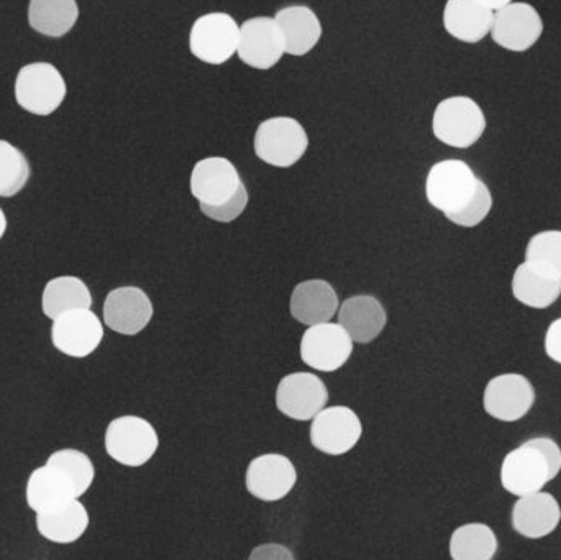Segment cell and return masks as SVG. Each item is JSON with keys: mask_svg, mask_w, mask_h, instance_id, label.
<instances>
[{"mask_svg": "<svg viewBox=\"0 0 561 560\" xmlns=\"http://www.w3.org/2000/svg\"><path fill=\"white\" fill-rule=\"evenodd\" d=\"M488 118L480 102L471 95L442 99L432 114V134L440 144L457 150L474 147L486 134Z\"/></svg>", "mask_w": 561, "mask_h": 560, "instance_id": "obj_1", "label": "cell"}, {"mask_svg": "<svg viewBox=\"0 0 561 560\" xmlns=\"http://www.w3.org/2000/svg\"><path fill=\"white\" fill-rule=\"evenodd\" d=\"M255 155L275 168H290L309 150V134L297 118L276 115L259 125L253 140Z\"/></svg>", "mask_w": 561, "mask_h": 560, "instance_id": "obj_2", "label": "cell"}, {"mask_svg": "<svg viewBox=\"0 0 561 560\" xmlns=\"http://www.w3.org/2000/svg\"><path fill=\"white\" fill-rule=\"evenodd\" d=\"M104 447L115 462L138 469L153 459L160 437L150 421L130 414L111 421L105 431Z\"/></svg>", "mask_w": 561, "mask_h": 560, "instance_id": "obj_3", "label": "cell"}, {"mask_svg": "<svg viewBox=\"0 0 561 560\" xmlns=\"http://www.w3.org/2000/svg\"><path fill=\"white\" fill-rule=\"evenodd\" d=\"M480 178L467 161L447 158L432 164L425 178V197L442 214L457 213L473 197Z\"/></svg>", "mask_w": 561, "mask_h": 560, "instance_id": "obj_4", "label": "cell"}, {"mask_svg": "<svg viewBox=\"0 0 561 560\" xmlns=\"http://www.w3.org/2000/svg\"><path fill=\"white\" fill-rule=\"evenodd\" d=\"M239 38V22L230 13H204L191 26L190 52L206 65H226L237 55Z\"/></svg>", "mask_w": 561, "mask_h": 560, "instance_id": "obj_5", "label": "cell"}, {"mask_svg": "<svg viewBox=\"0 0 561 560\" xmlns=\"http://www.w3.org/2000/svg\"><path fill=\"white\" fill-rule=\"evenodd\" d=\"M66 92L65 78L49 62H32L16 75L15 99L30 114L51 115L65 102Z\"/></svg>", "mask_w": 561, "mask_h": 560, "instance_id": "obj_6", "label": "cell"}, {"mask_svg": "<svg viewBox=\"0 0 561 560\" xmlns=\"http://www.w3.org/2000/svg\"><path fill=\"white\" fill-rule=\"evenodd\" d=\"M546 23L537 7L529 2H514L494 10L491 39L510 53H527L540 42Z\"/></svg>", "mask_w": 561, "mask_h": 560, "instance_id": "obj_7", "label": "cell"}, {"mask_svg": "<svg viewBox=\"0 0 561 560\" xmlns=\"http://www.w3.org/2000/svg\"><path fill=\"white\" fill-rule=\"evenodd\" d=\"M353 339L339 322L309 325L300 339V358L307 367L332 374L345 367L353 354Z\"/></svg>", "mask_w": 561, "mask_h": 560, "instance_id": "obj_8", "label": "cell"}, {"mask_svg": "<svg viewBox=\"0 0 561 560\" xmlns=\"http://www.w3.org/2000/svg\"><path fill=\"white\" fill-rule=\"evenodd\" d=\"M363 424L348 407H329L316 414L310 424V444L327 456H345L362 439Z\"/></svg>", "mask_w": 561, "mask_h": 560, "instance_id": "obj_9", "label": "cell"}, {"mask_svg": "<svg viewBox=\"0 0 561 560\" xmlns=\"http://www.w3.org/2000/svg\"><path fill=\"white\" fill-rule=\"evenodd\" d=\"M536 398V388L526 375L501 374L488 381L483 408L493 420L517 423L530 413Z\"/></svg>", "mask_w": 561, "mask_h": 560, "instance_id": "obj_10", "label": "cell"}, {"mask_svg": "<svg viewBox=\"0 0 561 560\" xmlns=\"http://www.w3.org/2000/svg\"><path fill=\"white\" fill-rule=\"evenodd\" d=\"M104 341V322L91 309H75L53 319L51 344L72 358H85Z\"/></svg>", "mask_w": 561, "mask_h": 560, "instance_id": "obj_11", "label": "cell"}, {"mask_svg": "<svg viewBox=\"0 0 561 560\" xmlns=\"http://www.w3.org/2000/svg\"><path fill=\"white\" fill-rule=\"evenodd\" d=\"M284 55L283 33L275 16H252L240 25L237 49L240 61L259 71H268L278 65Z\"/></svg>", "mask_w": 561, "mask_h": 560, "instance_id": "obj_12", "label": "cell"}, {"mask_svg": "<svg viewBox=\"0 0 561 560\" xmlns=\"http://www.w3.org/2000/svg\"><path fill=\"white\" fill-rule=\"evenodd\" d=\"M329 403V390L317 375L296 372L286 375L276 388V408L294 421H312Z\"/></svg>", "mask_w": 561, "mask_h": 560, "instance_id": "obj_13", "label": "cell"}, {"mask_svg": "<svg viewBox=\"0 0 561 560\" xmlns=\"http://www.w3.org/2000/svg\"><path fill=\"white\" fill-rule=\"evenodd\" d=\"M500 479L503 489L514 496L540 492L553 480L546 457L527 443L520 444L504 457Z\"/></svg>", "mask_w": 561, "mask_h": 560, "instance_id": "obj_14", "label": "cell"}, {"mask_svg": "<svg viewBox=\"0 0 561 560\" xmlns=\"http://www.w3.org/2000/svg\"><path fill=\"white\" fill-rule=\"evenodd\" d=\"M242 184L239 170L233 161L226 157L203 158L191 171V194L204 206H219L227 203Z\"/></svg>", "mask_w": 561, "mask_h": 560, "instance_id": "obj_15", "label": "cell"}, {"mask_svg": "<svg viewBox=\"0 0 561 560\" xmlns=\"http://www.w3.org/2000/svg\"><path fill=\"white\" fill-rule=\"evenodd\" d=\"M104 324L127 338L140 334L153 319V302L138 286L112 289L104 301Z\"/></svg>", "mask_w": 561, "mask_h": 560, "instance_id": "obj_16", "label": "cell"}, {"mask_svg": "<svg viewBox=\"0 0 561 560\" xmlns=\"http://www.w3.org/2000/svg\"><path fill=\"white\" fill-rule=\"evenodd\" d=\"M297 483V470L290 459L280 454L255 457L247 469L245 485L250 495L262 502L286 499Z\"/></svg>", "mask_w": 561, "mask_h": 560, "instance_id": "obj_17", "label": "cell"}, {"mask_svg": "<svg viewBox=\"0 0 561 560\" xmlns=\"http://www.w3.org/2000/svg\"><path fill=\"white\" fill-rule=\"evenodd\" d=\"M561 506L552 493L534 492L517 496L511 513V525L517 535L527 539H543L559 528Z\"/></svg>", "mask_w": 561, "mask_h": 560, "instance_id": "obj_18", "label": "cell"}, {"mask_svg": "<svg viewBox=\"0 0 561 560\" xmlns=\"http://www.w3.org/2000/svg\"><path fill=\"white\" fill-rule=\"evenodd\" d=\"M494 10L480 0H447L442 13L445 32L467 45H478L490 36Z\"/></svg>", "mask_w": 561, "mask_h": 560, "instance_id": "obj_19", "label": "cell"}, {"mask_svg": "<svg viewBox=\"0 0 561 560\" xmlns=\"http://www.w3.org/2000/svg\"><path fill=\"white\" fill-rule=\"evenodd\" d=\"M339 308V295L325 279L300 282L290 295V316L306 328L332 321Z\"/></svg>", "mask_w": 561, "mask_h": 560, "instance_id": "obj_20", "label": "cell"}, {"mask_svg": "<svg viewBox=\"0 0 561 560\" xmlns=\"http://www.w3.org/2000/svg\"><path fill=\"white\" fill-rule=\"evenodd\" d=\"M339 324L348 332L356 344L376 341L388 324V312L378 298L356 295L340 305Z\"/></svg>", "mask_w": 561, "mask_h": 560, "instance_id": "obj_21", "label": "cell"}, {"mask_svg": "<svg viewBox=\"0 0 561 560\" xmlns=\"http://www.w3.org/2000/svg\"><path fill=\"white\" fill-rule=\"evenodd\" d=\"M275 20L283 33L286 55H309L322 38V22L310 7H284L276 12Z\"/></svg>", "mask_w": 561, "mask_h": 560, "instance_id": "obj_22", "label": "cell"}, {"mask_svg": "<svg viewBox=\"0 0 561 560\" xmlns=\"http://www.w3.org/2000/svg\"><path fill=\"white\" fill-rule=\"evenodd\" d=\"M75 499H78L75 485L58 467L45 464L30 473L25 500L32 512H49Z\"/></svg>", "mask_w": 561, "mask_h": 560, "instance_id": "obj_23", "label": "cell"}, {"mask_svg": "<svg viewBox=\"0 0 561 560\" xmlns=\"http://www.w3.org/2000/svg\"><path fill=\"white\" fill-rule=\"evenodd\" d=\"M513 296L533 309H547L561 296V278L524 260L513 275Z\"/></svg>", "mask_w": 561, "mask_h": 560, "instance_id": "obj_24", "label": "cell"}, {"mask_svg": "<svg viewBox=\"0 0 561 560\" xmlns=\"http://www.w3.org/2000/svg\"><path fill=\"white\" fill-rule=\"evenodd\" d=\"M89 518L88 508L79 502V499L71 500L66 505L49 512L36 513V529L39 536L46 541L56 545H71L79 541L88 532Z\"/></svg>", "mask_w": 561, "mask_h": 560, "instance_id": "obj_25", "label": "cell"}, {"mask_svg": "<svg viewBox=\"0 0 561 560\" xmlns=\"http://www.w3.org/2000/svg\"><path fill=\"white\" fill-rule=\"evenodd\" d=\"M91 308V289L78 276H56V278L49 279L43 289V315L51 321L65 312Z\"/></svg>", "mask_w": 561, "mask_h": 560, "instance_id": "obj_26", "label": "cell"}, {"mask_svg": "<svg viewBox=\"0 0 561 560\" xmlns=\"http://www.w3.org/2000/svg\"><path fill=\"white\" fill-rule=\"evenodd\" d=\"M79 19L76 0H30L28 23L35 32L59 38L71 32Z\"/></svg>", "mask_w": 561, "mask_h": 560, "instance_id": "obj_27", "label": "cell"}, {"mask_svg": "<svg viewBox=\"0 0 561 560\" xmlns=\"http://www.w3.org/2000/svg\"><path fill=\"white\" fill-rule=\"evenodd\" d=\"M500 549L496 533L484 523H468L455 529L450 556L455 560H491Z\"/></svg>", "mask_w": 561, "mask_h": 560, "instance_id": "obj_28", "label": "cell"}, {"mask_svg": "<svg viewBox=\"0 0 561 560\" xmlns=\"http://www.w3.org/2000/svg\"><path fill=\"white\" fill-rule=\"evenodd\" d=\"M25 155L9 141L0 140V197L16 196L30 180Z\"/></svg>", "mask_w": 561, "mask_h": 560, "instance_id": "obj_29", "label": "cell"}, {"mask_svg": "<svg viewBox=\"0 0 561 560\" xmlns=\"http://www.w3.org/2000/svg\"><path fill=\"white\" fill-rule=\"evenodd\" d=\"M46 464L58 467L68 476L76 489V495L81 499L88 493L95 479L94 464L88 454L78 449H59L48 457Z\"/></svg>", "mask_w": 561, "mask_h": 560, "instance_id": "obj_30", "label": "cell"}, {"mask_svg": "<svg viewBox=\"0 0 561 560\" xmlns=\"http://www.w3.org/2000/svg\"><path fill=\"white\" fill-rule=\"evenodd\" d=\"M526 262L561 278V230H542L530 237L526 247Z\"/></svg>", "mask_w": 561, "mask_h": 560, "instance_id": "obj_31", "label": "cell"}, {"mask_svg": "<svg viewBox=\"0 0 561 560\" xmlns=\"http://www.w3.org/2000/svg\"><path fill=\"white\" fill-rule=\"evenodd\" d=\"M494 197L490 186L483 180L478 181L477 191L473 197L468 201L467 206L461 207L457 213L445 214V219L455 226L463 227V229H473L480 226L490 216L493 210Z\"/></svg>", "mask_w": 561, "mask_h": 560, "instance_id": "obj_32", "label": "cell"}, {"mask_svg": "<svg viewBox=\"0 0 561 560\" xmlns=\"http://www.w3.org/2000/svg\"><path fill=\"white\" fill-rule=\"evenodd\" d=\"M249 201V190H247L245 183H243L227 203L219 204V206H204V204H199V207L201 213L207 219L214 220V222L230 224L245 213Z\"/></svg>", "mask_w": 561, "mask_h": 560, "instance_id": "obj_33", "label": "cell"}, {"mask_svg": "<svg viewBox=\"0 0 561 560\" xmlns=\"http://www.w3.org/2000/svg\"><path fill=\"white\" fill-rule=\"evenodd\" d=\"M526 443L542 453V456L546 457L547 464H549L552 479L556 480L561 472V447L559 444H557L556 441L550 439V437H533V439H527Z\"/></svg>", "mask_w": 561, "mask_h": 560, "instance_id": "obj_34", "label": "cell"}, {"mask_svg": "<svg viewBox=\"0 0 561 560\" xmlns=\"http://www.w3.org/2000/svg\"><path fill=\"white\" fill-rule=\"evenodd\" d=\"M543 347H546L547 357L561 365V318L556 319L547 329Z\"/></svg>", "mask_w": 561, "mask_h": 560, "instance_id": "obj_35", "label": "cell"}, {"mask_svg": "<svg viewBox=\"0 0 561 560\" xmlns=\"http://www.w3.org/2000/svg\"><path fill=\"white\" fill-rule=\"evenodd\" d=\"M250 559L293 560L296 559V555H294L289 548H286V546L270 542V545H262L259 546V548L253 549L252 555H250Z\"/></svg>", "mask_w": 561, "mask_h": 560, "instance_id": "obj_36", "label": "cell"}, {"mask_svg": "<svg viewBox=\"0 0 561 560\" xmlns=\"http://www.w3.org/2000/svg\"><path fill=\"white\" fill-rule=\"evenodd\" d=\"M484 5L490 7V9L497 10L501 7L507 5V3L514 2V0H480Z\"/></svg>", "mask_w": 561, "mask_h": 560, "instance_id": "obj_37", "label": "cell"}, {"mask_svg": "<svg viewBox=\"0 0 561 560\" xmlns=\"http://www.w3.org/2000/svg\"><path fill=\"white\" fill-rule=\"evenodd\" d=\"M7 232V217L5 213H3L2 207H0V240L5 236Z\"/></svg>", "mask_w": 561, "mask_h": 560, "instance_id": "obj_38", "label": "cell"}]
</instances>
